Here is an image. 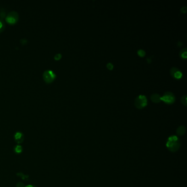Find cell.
Masks as SVG:
<instances>
[{"instance_id":"6da1fadb","label":"cell","mask_w":187,"mask_h":187,"mask_svg":"<svg viewBox=\"0 0 187 187\" xmlns=\"http://www.w3.org/2000/svg\"><path fill=\"white\" fill-rule=\"evenodd\" d=\"M166 146L169 151L176 152L181 146V142L178 138L176 136H171L168 138L166 143Z\"/></svg>"},{"instance_id":"7a4b0ae2","label":"cell","mask_w":187,"mask_h":187,"mask_svg":"<svg viewBox=\"0 0 187 187\" xmlns=\"http://www.w3.org/2000/svg\"><path fill=\"white\" fill-rule=\"evenodd\" d=\"M148 104V100L144 95H139L134 101V105L136 108L142 109Z\"/></svg>"},{"instance_id":"3957f363","label":"cell","mask_w":187,"mask_h":187,"mask_svg":"<svg viewBox=\"0 0 187 187\" xmlns=\"http://www.w3.org/2000/svg\"><path fill=\"white\" fill-rule=\"evenodd\" d=\"M176 100L175 95L171 92H166L164 93L163 96L161 97V101L167 104H172L174 103Z\"/></svg>"},{"instance_id":"277c9868","label":"cell","mask_w":187,"mask_h":187,"mask_svg":"<svg viewBox=\"0 0 187 187\" xmlns=\"http://www.w3.org/2000/svg\"><path fill=\"white\" fill-rule=\"evenodd\" d=\"M19 19L18 13L16 11L9 12L6 17V21L9 24H16Z\"/></svg>"},{"instance_id":"5b68a950","label":"cell","mask_w":187,"mask_h":187,"mask_svg":"<svg viewBox=\"0 0 187 187\" xmlns=\"http://www.w3.org/2000/svg\"><path fill=\"white\" fill-rule=\"evenodd\" d=\"M56 78V75L52 70H47L43 74V78L46 83H51Z\"/></svg>"},{"instance_id":"8992f818","label":"cell","mask_w":187,"mask_h":187,"mask_svg":"<svg viewBox=\"0 0 187 187\" xmlns=\"http://www.w3.org/2000/svg\"><path fill=\"white\" fill-rule=\"evenodd\" d=\"M170 74L173 78L175 79H181L182 78L183 74L182 73L180 70L177 68L173 67L170 70Z\"/></svg>"},{"instance_id":"52a82bcc","label":"cell","mask_w":187,"mask_h":187,"mask_svg":"<svg viewBox=\"0 0 187 187\" xmlns=\"http://www.w3.org/2000/svg\"><path fill=\"white\" fill-rule=\"evenodd\" d=\"M14 140L17 144H20L24 142V135L21 131H17L14 134Z\"/></svg>"},{"instance_id":"ba28073f","label":"cell","mask_w":187,"mask_h":187,"mask_svg":"<svg viewBox=\"0 0 187 187\" xmlns=\"http://www.w3.org/2000/svg\"><path fill=\"white\" fill-rule=\"evenodd\" d=\"M161 97L159 94L154 93L151 96V101L155 103H158L161 102Z\"/></svg>"},{"instance_id":"9c48e42d","label":"cell","mask_w":187,"mask_h":187,"mask_svg":"<svg viewBox=\"0 0 187 187\" xmlns=\"http://www.w3.org/2000/svg\"><path fill=\"white\" fill-rule=\"evenodd\" d=\"M13 151L14 153L17 154V155H19L23 153V146L20 144H17L15 145L13 148Z\"/></svg>"},{"instance_id":"30bf717a","label":"cell","mask_w":187,"mask_h":187,"mask_svg":"<svg viewBox=\"0 0 187 187\" xmlns=\"http://www.w3.org/2000/svg\"><path fill=\"white\" fill-rule=\"evenodd\" d=\"M186 131V127L184 126H181L177 128L176 133H177V135H178L180 136H182L185 134Z\"/></svg>"},{"instance_id":"8fae6325","label":"cell","mask_w":187,"mask_h":187,"mask_svg":"<svg viewBox=\"0 0 187 187\" xmlns=\"http://www.w3.org/2000/svg\"><path fill=\"white\" fill-rule=\"evenodd\" d=\"M180 57L183 59H186L187 58V48H183L180 52Z\"/></svg>"},{"instance_id":"7c38bea8","label":"cell","mask_w":187,"mask_h":187,"mask_svg":"<svg viewBox=\"0 0 187 187\" xmlns=\"http://www.w3.org/2000/svg\"><path fill=\"white\" fill-rule=\"evenodd\" d=\"M17 176L19 177L20 178H21V179H22L24 181H26L29 180V176L28 175H24L23 173L19 172L17 173Z\"/></svg>"},{"instance_id":"4fadbf2b","label":"cell","mask_w":187,"mask_h":187,"mask_svg":"<svg viewBox=\"0 0 187 187\" xmlns=\"http://www.w3.org/2000/svg\"><path fill=\"white\" fill-rule=\"evenodd\" d=\"M181 103L184 105L187 106V96L186 95H184L181 98Z\"/></svg>"},{"instance_id":"5bb4252c","label":"cell","mask_w":187,"mask_h":187,"mask_svg":"<svg viewBox=\"0 0 187 187\" xmlns=\"http://www.w3.org/2000/svg\"><path fill=\"white\" fill-rule=\"evenodd\" d=\"M137 54L141 58H143V57H144L145 56V54H146V53L145 52L144 50L143 49H139L138 51L137 52Z\"/></svg>"},{"instance_id":"9a60e30c","label":"cell","mask_w":187,"mask_h":187,"mask_svg":"<svg viewBox=\"0 0 187 187\" xmlns=\"http://www.w3.org/2000/svg\"><path fill=\"white\" fill-rule=\"evenodd\" d=\"M5 28V23L3 22V20H2L1 19L0 20V32H1L2 31H3Z\"/></svg>"},{"instance_id":"2e32d148","label":"cell","mask_w":187,"mask_h":187,"mask_svg":"<svg viewBox=\"0 0 187 187\" xmlns=\"http://www.w3.org/2000/svg\"><path fill=\"white\" fill-rule=\"evenodd\" d=\"M107 68L109 70H112L114 68V65L111 63H109L107 64Z\"/></svg>"},{"instance_id":"e0dca14e","label":"cell","mask_w":187,"mask_h":187,"mask_svg":"<svg viewBox=\"0 0 187 187\" xmlns=\"http://www.w3.org/2000/svg\"><path fill=\"white\" fill-rule=\"evenodd\" d=\"M16 187H25V186L24 183L22 182H19L16 184Z\"/></svg>"},{"instance_id":"ac0fdd59","label":"cell","mask_w":187,"mask_h":187,"mask_svg":"<svg viewBox=\"0 0 187 187\" xmlns=\"http://www.w3.org/2000/svg\"><path fill=\"white\" fill-rule=\"evenodd\" d=\"M61 57H62V56H61V54H60V53L57 54L55 55V56H54V59H55V60H59L60 59H61Z\"/></svg>"},{"instance_id":"d6986e66","label":"cell","mask_w":187,"mask_h":187,"mask_svg":"<svg viewBox=\"0 0 187 187\" xmlns=\"http://www.w3.org/2000/svg\"><path fill=\"white\" fill-rule=\"evenodd\" d=\"M6 12H5L4 10H2V11H1L0 12V17H1V18H4L5 17H6Z\"/></svg>"},{"instance_id":"ffe728a7","label":"cell","mask_w":187,"mask_h":187,"mask_svg":"<svg viewBox=\"0 0 187 187\" xmlns=\"http://www.w3.org/2000/svg\"><path fill=\"white\" fill-rule=\"evenodd\" d=\"M181 12L182 13H183V14H185L187 12V7H183L181 8Z\"/></svg>"},{"instance_id":"44dd1931","label":"cell","mask_w":187,"mask_h":187,"mask_svg":"<svg viewBox=\"0 0 187 187\" xmlns=\"http://www.w3.org/2000/svg\"><path fill=\"white\" fill-rule=\"evenodd\" d=\"M25 187H37V186L35 185H32V184H28L27 186H25Z\"/></svg>"}]
</instances>
